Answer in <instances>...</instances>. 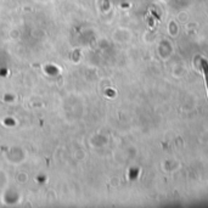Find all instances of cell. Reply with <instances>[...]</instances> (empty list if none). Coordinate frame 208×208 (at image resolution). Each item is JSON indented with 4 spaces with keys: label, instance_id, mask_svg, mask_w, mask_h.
I'll return each instance as SVG.
<instances>
[{
    "label": "cell",
    "instance_id": "cell-1",
    "mask_svg": "<svg viewBox=\"0 0 208 208\" xmlns=\"http://www.w3.org/2000/svg\"><path fill=\"white\" fill-rule=\"evenodd\" d=\"M201 66L205 73V79H206V85H207V94H208V63L206 60H201Z\"/></svg>",
    "mask_w": 208,
    "mask_h": 208
}]
</instances>
